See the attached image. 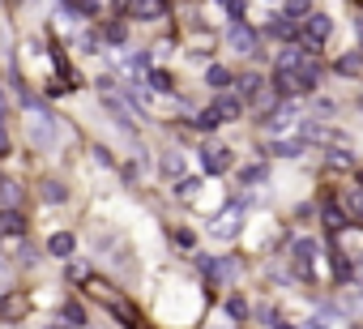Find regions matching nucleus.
Returning <instances> with one entry per match:
<instances>
[{
  "label": "nucleus",
  "mask_w": 363,
  "mask_h": 329,
  "mask_svg": "<svg viewBox=\"0 0 363 329\" xmlns=\"http://www.w3.org/2000/svg\"><path fill=\"white\" fill-rule=\"evenodd\" d=\"M240 90H244V99H252V103H257L265 86H261V77H244V82H240Z\"/></svg>",
  "instance_id": "20"
},
{
  "label": "nucleus",
  "mask_w": 363,
  "mask_h": 329,
  "mask_svg": "<svg viewBox=\"0 0 363 329\" xmlns=\"http://www.w3.org/2000/svg\"><path fill=\"white\" fill-rule=\"evenodd\" d=\"M26 231V218L18 210H0V235H22Z\"/></svg>",
  "instance_id": "7"
},
{
  "label": "nucleus",
  "mask_w": 363,
  "mask_h": 329,
  "mask_svg": "<svg viewBox=\"0 0 363 329\" xmlns=\"http://www.w3.org/2000/svg\"><path fill=\"white\" fill-rule=\"evenodd\" d=\"M312 252H316L312 240H299V244H295V257H299V274H303V278H308V257H312Z\"/></svg>",
  "instance_id": "16"
},
{
  "label": "nucleus",
  "mask_w": 363,
  "mask_h": 329,
  "mask_svg": "<svg viewBox=\"0 0 363 329\" xmlns=\"http://www.w3.org/2000/svg\"><path fill=\"white\" fill-rule=\"evenodd\" d=\"M206 82H210V86H214V90H227V86H231V82H235V77H231V73H227V69H223V65H210V69H206Z\"/></svg>",
  "instance_id": "13"
},
{
  "label": "nucleus",
  "mask_w": 363,
  "mask_h": 329,
  "mask_svg": "<svg viewBox=\"0 0 363 329\" xmlns=\"http://www.w3.org/2000/svg\"><path fill=\"white\" fill-rule=\"evenodd\" d=\"M274 86H278V94H299V90H295V73H278Z\"/></svg>",
  "instance_id": "22"
},
{
  "label": "nucleus",
  "mask_w": 363,
  "mask_h": 329,
  "mask_svg": "<svg viewBox=\"0 0 363 329\" xmlns=\"http://www.w3.org/2000/svg\"><path fill=\"white\" fill-rule=\"evenodd\" d=\"M274 35H282V39H291V35H295V22H282V18H278V22H274Z\"/></svg>",
  "instance_id": "28"
},
{
  "label": "nucleus",
  "mask_w": 363,
  "mask_h": 329,
  "mask_svg": "<svg viewBox=\"0 0 363 329\" xmlns=\"http://www.w3.org/2000/svg\"><path fill=\"white\" fill-rule=\"evenodd\" d=\"M48 329H65V325H48Z\"/></svg>",
  "instance_id": "34"
},
{
  "label": "nucleus",
  "mask_w": 363,
  "mask_h": 329,
  "mask_svg": "<svg viewBox=\"0 0 363 329\" xmlns=\"http://www.w3.org/2000/svg\"><path fill=\"white\" fill-rule=\"evenodd\" d=\"M274 329H291V325H286V320H274Z\"/></svg>",
  "instance_id": "33"
},
{
  "label": "nucleus",
  "mask_w": 363,
  "mask_h": 329,
  "mask_svg": "<svg viewBox=\"0 0 363 329\" xmlns=\"http://www.w3.org/2000/svg\"><path fill=\"white\" fill-rule=\"evenodd\" d=\"M120 13H128V18H162V5H158V0H154V5H150V0H137V5H124Z\"/></svg>",
  "instance_id": "10"
},
{
  "label": "nucleus",
  "mask_w": 363,
  "mask_h": 329,
  "mask_svg": "<svg viewBox=\"0 0 363 329\" xmlns=\"http://www.w3.org/2000/svg\"><path fill=\"white\" fill-rule=\"evenodd\" d=\"M320 218H325V231H329V235H337V231H346V214H342V206H337V201H325V210H320Z\"/></svg>",
  "instance_id": "4"
},
{
  "label": "nucleus",
  "mask_w": 363,
  "mask_h": 329,
  "mask_svg": "<svg viewBox=\"0 0 363 329\" xmlns=\"http://www.w3.org/2000/svg\"><path fill=\"white\" fill-rule=\"evenodd\" d=\"M227 39H231V48H235V52H248V56L257 52V30H252V26H244V22H240V26H231V35H227Z\"/></svg>",
  "instance_id": "3"
},
{
  "label": "nucleus",
  "mask_w": 363,
  "mask_h": 329,
  "mask_svg": "<svg viewBox=\"0 0 363 329\" xmlns=\"http://www.w3.org/2000/svg\"><path fill=\"white\" fill-rule=\"evenodd\" d=\"M65 316H69L73 325H82V320H86V312H82V303H69V308H65Z\"/></svg>",
  "instance_id": "29"
},
{
  "label": "nucleus",
  "mask_w": 363,
  "mask_h": 329,
  "mask_svg": "<svg viewBox=\"0 0 363 329\" xmlns=\"http://www.w3.org/2000/svg\"><path fill=\"white\" fill-rule=\"evenodd\" d=\"M124 39H128V26H124L120 18H116V22H107V43H124Z\"/></svg>",
  "instance_id": "19"
},
{
  "label": "nucleus",
  "mask_w": 363,
  "mask_h": 329,
  "mask_svg": "<svg viewBox=\"0 0 363 329\" xmlns=\"http://www.w3.org/2000/svg\"><path fill=\"white\" fill-rule=\"evenodd\" d=\"M354 30H359V43H363V18H359V22H354Z\"/></svg>",
  "instance_id": "32"
},
{
  "label": "nucleus",
  "mask_w": 363,
  "mask_h": 329,
  "mask_svg": "<svg viewBox=\"0 0 363 329\" xmlns=\"http://www.w3.org/2000/svg\"><path fill=\"white\" fill-rule=\"evenodd\" d=\"M227 18H235V26H240V18H244V5H240V0H231V5H227Z\"/></svg>",
  "instance_id": "31"
},
{
  "label": "nucleus",
  "mask_w": 363,
  "mask_h": 329,
  "mask_svg": "<svg viewBox=\"0 0 363 329\" xmlns=\"http://www.w3.org/2000/svg\"><path fill=\"white\" fill-rule=\"evenodd\" d=\"M359 107H363V99H359Z\"/></svg>",
  "instance_id": "35"
},
{
  "label": "nucleus",
  "mask_w": 363,
  "mask_h": 329,
  "mask_svg": "<svg viewBox=\"0 0 363 329\" xmlns=\"http://www.w3.org/2000/svg\"><path fill=\"white\" fill-rule=\"evenodd\" d=\"M295 18H312V9L303 5V0H295V5H286V9H282V22H295Z\"/></svg>",
  "instance_id": "18"
},
{
  "label": "nucleus",
  "mask_w": 363,
  "mask_h": 329,
  "mask_svg": "<svg viewBox=\"0 0 363 329\" xmlns=\"http://www.w3.org/2000/svg\"><path fill=\"white\" fill-rule=\"evenodd\" d=\"M43 201H48V206H60V201H65V189L48 180V184H43Z\"/></svg>",
  "instance_id": "24"
},
{
  "label": "nucleus",
  "mask_w": 363,
  "mask_h": 329,
  "mask_svg": "<svg viewBox=\"0 0 363 329\" xmlns=\"http://www.w3.org/2000/svg\"><path fill=\"white\" fill-rule=\"evenodd\" d=\"M214 107H218V116H223V120H235V116L244 111V99H235V94H223Z\"/></svg>",
  "instance_id": "12"
},
{
  "label": "nucleus",
  "mask_w": 363,
  "mask_h": 329,
  "mask_svg": "<svg viewBox=\"0 0 363 329\" xmlns=\"http://www.w3.org/2000/svg\"><path fill=\"white\" fill-rule=\"evenodd\" d=\"M0 316H5V320H22L26 316V299L22 295H9L5 303H0Z\"/></svg>",
  "instance_id": "11"
},
{
  "label": "nucleus",
  "mask_w": 363,
  "mask_h": 329,
  "mask_svg": "<svg viewBox=\"0 0 363 329\" xmlns=\"http://www.w3.org/2000/svg\"><path fill=\"white\" fill-rule=\"evenodd\" d=\"M201 167H206L210 176H223V172L231 167V150H227V145H206V154H201Z\"/></svg>",
  "instance_id": "2"
},
{
  "label": "nucleus",
  "mask_w": 363,
  "mask_h": 329,
  "mask_svg": "<svg viewBox=\"0 0 363 329\" xmlns=\"http://www.w3.org/2000/svg\"><path fill=\"white\" fill-rule=\"evenodd\" d=\"M73 248H77V240H73L69 231H60V235L48 240V252H52V257H73Z\"/></svg>",
  "instance_id": "9"
},
{
  "label": "nucleus",
  "mask_w": 363,
  "mask_h": 329,
  "mask_svg": "<svg viewBox=\"0 0 363 329\" xmlns=\"http://www.w3.org/2000/svg\"><path fill=\"white\" fill-rule=\"evenodd\" d=\"M235 223H240V206H231V210H227V214H218V218H214V227H210V231H214V235H235V231H240V227H235Z\"/></svg>",
  "instance_id": "6"
},
{
  "label": "nucleus",
  "mask_w": 363,
  "mask_h": 329,
  "mask_svg": "<svg viewBox=\"0 0 363 329\" xmlns=\"http://www.w3.org/2000/svg\"><path fill=\"white\" fill-rule=\"evenodd\" d=\"M175 244H179V248H193L197 235H193V231H175Z\"/></svg>",
  "instance_id": "30"
},
{
  "label": "nucleus",
  "mask_w": 363,
  "mask_h": 329,
  "mask_svg": "<svg viewBox=\"0 0 363 329\" xmlns=\"http://www.w3.org/2000/svg\"><path fill=\"white\" fill-rule=\"evenodd\" d=\"M316 82H320V65H316V60H308V65L295 73V90H299V94H308Z\"/></svg>",
  "instance_id": "5"
},
{
  "label": "nucleus",
  "mask_w": 363,
  "mask_h": 329,
  "mask_svg": "<svg viewBox=\"0 0 363 329\" xmlns=\"http://www.w3.org/2000/svg\"><path fill=\"white\" fill-rule=\"evenodd\" d=\"M329 261H333V278H342V282H346V278H354V265H350V257H342V252H333Z\"/></svg>",
  "instance_id": "15"
},
{
  "label": "nucleus",
  "mask_w": 363,
  "mask_h": 329,
  "mask_svg": "<svg viewBox=\"0 0 363 329\" xmlns=\"http://www.w3.org/2000/svg\"><path fill=\"white\" fill-rule=\"evenodd\" d=\"M227 312H231L235 320H244V316H248V303H244V299H227Z\"/></svg>",
  "instance_id": "26"
},
{
  "label": "nucleus",
  "mask_w": 363,
  "mask_h": 329,
  "mask_svg": "<svg viewBox=\"0 0 363 329\" xmlns=\"http://www.w3.org/2000/svg\"><path fill=\"white\" fill-rule=\"evenodd\" d=\"M0 197H5V210H13V201H18V184L5 180V184H0Z\"/></svg>",
  "instance_id": "25"
},
{
  "label": "nucleus",
  "mask_w": 363,
  "mask_h": 329,
  "mask_svg": "<svg viewBox=\"0 0 363 329\" xmlns=\"http://www.w3.org/2000/svg\"><path fill=\"white\" fill-rule=\"evenodd\" d=\"M218 124H223V116H218V107L210 103V107L197 116V128H201V133H210V128H218Z\"/></svg>",
  "instance_id": "14"
},
{
  "label": "nucleus",
  "mask_w": 363,
  "mask_h": 329,
  "mask_svg": "<svg viewBox=\"0 0 363 329\" xmlns=\"http://www.w3.org/2000/svg\"><path fill=\"white\" fill-rule=\"evenodd\" d=\"M329 35H333V18H329V13H312V18L303 22V43H308V48H325Z\"/></svg>",
  "instance_id": "1"
},
{
  "label": "nucleus",
  "mask_w": 363,
  "mask_h": 329,
  "mask_svg": "<svg viewBox=\"0 0 363 329\" xmlns=\"http://www.w3.org/2000/svg\"><path fill=\"white\" fill-rule=\"evenodd\" d=\"M150 90H158V94H167V90H171V77H167L162 69H154V73H150Z\"/></svg>",
  "instance_id": "21"
},
{
  "label": "nucleus",
  "mask_w": 363,
  "mask_h": 329,
  "mask_svg": "<svg viewBox=\"0 0 363 329\" xmlns=\"http://www.w3.org/2000/svg\"><path fill=\"white\" fill-rule=\"evenodd\" d=\"M274 154H282V158H295V154H303V141H278V145H274Z\"/></svg>",
  "instance_id": "23"
},
{
  "label": "nucleus",
  "mask_w": 363,
  "mask_h": 329,
  "mask_svg": "<svg viewBox=\"0 0 363 329\" xmlns=\"http://www.w3.org/2000/svg\"><path fill=\"white\" fill-rule=\"evenodd\" d=\"M333 69H337L342 77H359V73H363V48H359V52H346Z\"/></svg>",
  "instance_id": "8"
},
{
  "label": "nucleus",
  "mask_w": 363,
  "mask_h": 329,
  "mask_svg": "<svg viewBox=\"0 0 363 329\" xmlns=\"http://www.w3.org/2000/svg\"><path fill=\"white\" fill-rule=\"evenodd\" d=\"M9 154V128H5V107H0V158Z\"/></svg>",
  "instance_id": "27"
},
{
  "label": "nucleus",
  "mask_w": 363,
  "mask_h": 329,
  "mask_svg": "<svg viewBox=\"0 0 363 329\" xmlns=\"http://www.w3.org/2000/svg\"><path fill=\"white\" fill-rule=\"evenodd\" d=\"M197 193H201V176H189L175 184V197H197Z\"/></svg>",
  "instance_id": "17"
}]
</instances>
